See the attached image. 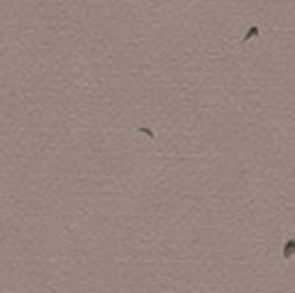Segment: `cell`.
<instances>
[{
  "mask_svg": "<svg viewBox=\"0 0 295 293\" xmlns=\"http://www.w3.org/2000/svg\"><path fill=\"white\" fill-rule=\"evenodd\" d=\"M254 36H258V27H251V31L245 36V42H247V40H251V37H254Z\"/></svg>",
  "mask_w": 295,
  "mask_h": 293,
  "instance_id": "2",
  "label": "cell"
},
{
  "mask_svg": "<svg viewBox=\"0 0 295 293\" xmlns=\"http://www.w3.org/2000/svg\"><path fill=\"white\" fill-rule=\"evenodd\" d=\"M295 256V238H289L287 245H284V260H291Z\"/></svg>",
  "mask_w": 295,
  "mask_h": 293,
  "instance_id": "1",
  "label": "cell"
}]
</instances>
